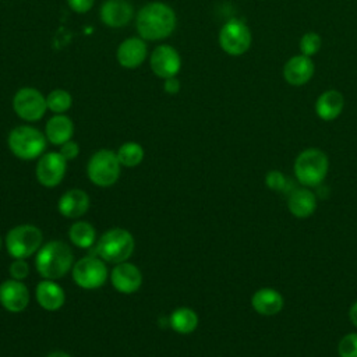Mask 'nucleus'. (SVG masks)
Returning <instances> with one entry per match:
<instances>
[{
    "label": "nucleus",
    "instance_id": "1",
    "mask_svg": "<svg viewBox=\"0 0 357 357\" xmlns=\"http://www.w3.org/2000/svg\"><path fill=\"white\" fill-rule=\"evenodd\" d=\"M177 25L174 10L162 1L145 4L135 17V28L144 40H162L173 33Z\"/></svg>",
    "mask_w": 357,
    "mask_h": 357
},
{
    "label": "nucleus",
    "instance_id": "2",
    "mask_svg": "<svg viewBox=\"0 0 357 357\" xmlns=\"http://www.w3.org/2000/svg\"><path fill=\"white\" fill-rule=\"evenodd\" d=\"M36 269L45 279L54 280L64 276L73 265V252L63 241H50L36 255Z\"/></svg>",
    "mask_w": 357,
    "mask_h": 357
},
{
    "label": "nucleus",
    "instance_id": "3",
    "mask_svg": "<svg viewBox=\"0 0 357 357\" xmlns=\"http://www.w3.org/2000/svg\"><path fill=\"white\" fill-rule=\"evenodd\" d=\"M329 159L319 148L301 151L294 160V174L303 187H317L326 177Z\"/></svg>",
    "mask_w": 357,
    "mask_h": 357
},
{
    "label": "nucleus",
    "instance_id": "4",
    "mask_svg": "<svg viewBox=\"0 0 357 357\" xmlns=\"http://www.w3.org/2000/svg\"><path fill=\"white\" fill-rule=\"evenodd\" d=\"M46 135L31 126H18L8 134V146L11 152L25 160H31L43 153L46 148Z\"/></svg>",
    "mask_w": 357,
    "mask_h": 357
},
{
    "label": "nucleus",
    "instance_id": "5",
    "mask_svg": "<svg viewBox=\"0 0 357 357\" xmlns=\"http://www.w3.org/2000/svg\"><path fill=\"white\" fill-rule=\"evenodd\" d=\"M134 250V237L124 229H112L106 231L96 244L95 254L106 262H124Z\"/></svg>",
    "mask_w": 357,
    "mask_h": 357
},
{
    "label": "nucleus",
    "instance_id": "6",
    "mask_svg": "<svg viewBox=\"0 0 357 357\" xmlns=\"http://www.w3.org/2000/svg\"><path fill=\"white\" fill-rule=\"evenodd\" d=\"M88 177L99 187H109L114 184L120 174V162L117 153L110 149H100L95 152L88 162Z\"/></svg>",
    "mask_w": 357,
    "mask_h": 357
},
{
    "label": "nucleus",
    "instance_id": "7",
    "mask_svg": "<svg viewBox=\"0 0 357 357\" xmlns=\"http://www.w3.org/2000/svg\"><path fill=\"white\" fill-rule=\"evenodd\" d=\"M42 231L33 225H20L11 229L6 238L8 254L15 259H24L38 251L42 244Z\"/></svg>",
    "mask_w": 357,
    "mask_h": 357
},
{
    "label": "nucleus",
    "instance_id": "8",
    "mask_svg": "<svg viewBox=\"0 0 357 357\" xmlns=\"http://www.w3.org/2000/svg\"><path fill=\"white\" fill-rule=\"evenodd\" d=\"M219 46L230 56H241L251 46V31L241 20H229L219 31Z\"/></svg>",
    "mask_w": 357,
    "mask_h": 357
},
{
    "label": "nucleus",
    "instance_id": "9",
    "mask_svg": "<svg viewBox=\"0 0 357 357\" xmlns=\"http://www.w3.org/2000/svg\"><path fill=\"white\" fill-rule=\"evenodd\" d=\"M13 109L25 121H38L47 110L46 96L32 86L18 89L13 98Z\"/></svg>",
    "mask_w": 357,
    "mask_h": 357
},
{
    "label": "nucleus",
    "instance_id": "10",
    "mask_svg": "<svg viewBox=\"0 0 357 357\" xmlns=\"http://www.w3.org/2000/svg\"><path fill=\"white\" fill-rule=\"evenodd\" d=\"M107 276V269L103 259L93 255L81 258L73 268V278L79 287L96 289L100 287Z\"/></svg>",
    "mask_w": 357,
    "mask_h": 357
},
{
    "label": "nucleus",
    "instance_id": "11",
    "mask_svg": "<svg viewBox=\"0 0 357 357\" xmlns=\"http://www.w3.org/2000/svg\"><path fill=\"white\" fill-rule=\"evenodd\" d=\"M149 66L156 77L166 79L178 74L181 68V57L173 46L159 45L151 53Z\"/></svg>",
    "mask_w": 357,
    "mask_h": 357
},
{
    "label": "nucleus",
    "instance_id": "12",
    "mask_svg": "<svg viewBox=\"0 0 357 357\" xmlns=\"http://www.w3.org/2000/svg\"><path fill=\"white\" fill-rule=\"evenodd\" d=\"M67 160L60 152L45 153L36 165V178L45 187H56L64 177Z\"/></svg>",
    "mask_w": 357,
    "mask_h": 357
},
{
    "label": "nucleus",
    "instance_id": "13",
    "mask_svg": "<svg viewBox=\"0 0 357 357\" xmlns=\"http://www.w3.org/2000/svg\"><path fill=\"white\" fill-rule=\"evenodd\" d=\"M148 56V47L146 43L142 38L139 36H132L124 39L116 52V59L119 64L124 68L132 70L139 67L144 60Z\"/></svg>",
    "mask_w": 357,
    "mask_h": 357
},
{
    "label": "nucleus",
    "instance_id": "14",
    "mask_svg": "<svg viewBox=\"0 0 357 357\" xmlns=\"http://www.w3.org/2000/svg\"><path fill=\"white\" fill-rule=\"evenodd\" d=\"M100 21L110 28L126 26L134 17V7L127 0H106L100 6Z\"/></svg>",
    "mask_w": 357,
    "mask_h": 357
},
{
    "label": "nucleus",
    "instance_id": "15",
    "mask_svg": "<svg viewBox=\"0 0 357 357\" xmlns=\"http://www.w3.org/2000/svg\"><path fill=\"white\" fill-rule=\"evenodd\" d=\"M0 303L6 310L20 312L29 303V291L20 280H6L0 284Z\"/></svg>",
    "mask_w": 357,
    "mask_h": 357
},
{
    "label": "nucleus",
    "instance_id": "16",
    "mask_svg": "<svg viewBox=\"0 0 357 357\" xmlns=\"http://www.w3.org/2000/svg\"><path fill=\"white\" fill-rule=\"evenodd\" d=\"M314 61L311 57L304 54H297L289 59L283 67V78L287 84L293 86H300L307 84L314 75Z\"/></svg>",
    "mask_w": 357,
    "mask_h": 357
},
{
    "label": "nucleus",
    "instance_id": "17",
    "mask_svg": "<svg viewBox=\"0 0 357 357\" xmlns=\"http://www.w3.org/2000/svg\"><path fill=\"white\" fill-rule=\"evenodd\" d=\"M112 283L120 293H134L142 283V275L135 265L120 262L112 272Z\"/></svg>",
    "mask_w": 357,
    "mask_h": 357
},
{
    "label": "nucleus",
    "instance_id": "18",
    "mask_svg": "<svg viewBox=\"0 0 357 357\" xmlns=\"http://www.w3.org/2000/svg\"><path fill=\"white\" fill-rule=\"evenodd\" d=\"M283 305V296L272 287L258 289L251 297V307L254 308L255 312L264 317H272L279 314Z\"/></svg>",
    "mask_w": 357,
    "mask_h": 357
},
{
    "label": "nucleus",
    "instance_id": "19",
    "mask_svg": "<svg viewBox=\"0 0 357 357\" xmlns=\"http://www.w3.org/2000/svg\"><path fill=\"white\" fill-rule=\"evenodd\" d=\"M287 208L294 218L307 219L317 209V197L308 187L294 188L287 194Z\"/></svg>",
    "mask_w": 357,
    "mask_h": 357
},
{
    "label": "nucleus",
    "instance_id": "20",
    "mask_svg": "<svg viewBox=\"0 0 357 357\" xmlns=\"http://www.w3.org/2000/svg\"><path fill=\"white\" fill-rule=\"evenodd\" d=\"M344 107V98L336 89L322 92L315 102V113L324 121H332L340 116Z\"/></svg>",
    "mask_w": 357,
    "mask_h": 357
},
{
    "label": "nucleus",
    "instance_id": "21",
    "mask_svg": "<svg viewBox=\"0 0 357 357\" xmlns=\"http://www.w3.org/2000/svg\"><path fill=\"white\" fill-rule=\"evenodd\" d=\"M74 132V124L66 114H54L46 123L45 135L53 145H63L70 141Z\"/></svg>",
    "mask_w": 357,
    "mask_h": 357
},
{
    "label": "nucleus",
    "instance_id": "22",
    "mask_svg": "<svg viewBox=\"0 0 357 357\" xmlns=\"http://www.w3.org/2000/svg\"><path fill=\"white\" fill-rule=\"evenodd\" d=\"M89 208V198L81 190H70L59 199V211L66 218H79Z\"/></svg>",
    "mask_w": 357,
    "mask_h": 357
},
{
    "label": "nucleus",
    "instance_id": "23",
    "mask_svg": "<svg viewBox=\"0 0 357 357\" xmlns=\"http://www.w3.org/2000/svg\"><path fill=\"white\" fill-rule=\"evenodd\" d=\"M36 300L42 308L56 311L64 304V290L53 280H43L36 286Z\"/></svg>",
    "mask_w": 357,
    "mask_h": 357
},
{
    "label": "nucleus",
    "instance_id": "24",
    "mask_svg": "<svg viewBox=\"0 0 357 357\" xmlns=\"http://www.w3.org/2000/svg\"><path fill=\"white\" fill-rule=\"evenodd\" d=\"M169 325L178 333H191L198 325V315L191 308L183 307L170 315Z\"/></svg>",
    "mask_w": 357,
    "mask_h": 357
},
{
    "label": "nucleus",
    "instance_id": "25",
    "mask_svg": "<svg viewBox=\"0 0 357 357\" xmlns=\"http://www.w3.org/2000/svg\"><path fill=\"white\" fill-rule=\"evenodd\" d=\"M68 237L79 248H89L95 241V229L88 222H77L70 227Z\"/></svg>",
    "mask_w": 357,
    "mask_h": 357
},
{
    "label": "nucleus",
    "instance_id": "26",
    "mask_svg": "<svg viewBox=\"0 0 357 357\" xmlns=\"http://www.w3.org/2000/svg\"><path fill=\"white\" fill-rule=\"evenodd\" d=\"M46 105L47 109L54 114H64V112H67L71 107L73 98L68 91L56 88L46 95Z\"/></svg>",
    "mask_w": 357,
    "mask_h": 357
},
{
    "label": "nucleus",
    "instance_id": "27",
    "mask_svg": "<svg viewBox=\"0 0 357 357\" xmlns=\"http://www.w3.org/2000/svg\"><path fill=\"white\" fill-rule=\"evenodd\" d=\"M117 158L120 165L127 167H134L139 165L144 159V149L137 142H126L117 151Z\"/></svg>",
    "mask_w": 357,
    "mask_h": 357
},
{
    "label": "nucleus",
    "instance_id": "28",
    "mask_svg": "<svg viewBox=\"0 0 357 357\" xmlns=\"http://www.w3.org/2000/svg\"><path fill=\"white\" fill-rule=\"evenodd\" d=\"M322 46V39L317 32H307L300 39V50L304 56H314L319 52Z\"/></svg>",
    "mask_w": 357,
    "mask_h": 357
},
{
    "label": "nucleus",
    "instance_id": "29",
    "mask_svg": "<svg viewBox=\"0 0 357 357\" xmlns=\"http://www.w3.org/2000/svg\"><path fill=\"white\" fill-rule=\"evenodd\" d=\"M339 357H357V332L344 335L337 343Z\"/></svg>",
    "mask_w": 357,
    "mask_h": 357
},
{
    "label": "nucleus",
    "instance_id": "30",
    "mask_svg": "<svg viewBox=\"0 0 357 357\" xmlns=\"http://www.w3.org/2000/svg\"><path fill=\"white\" fill-rule=\"evenodd\" d=\"M265 184L273 191H287L289 181L280 170H271L265 176Z\"/></svg>",
    "mask_w": 357,
    "mask_h": 357
},
{
    "label": "nucleus",
    "instance_id": "31",
    "mask_svg": "<svg viewBox=\"0 0 357 357\" xmlns=\"http://www.w3.org/2000/svg\"><path fill=\"white\" fill-rule=\"evenodd\" d=\"M28 273H29V266L24 259H15L10 265V275L15 280L25 279L28 276Z\"/></svg>",
    "mask_w": 357,
    "mask_h": 357
},
{
    "label": "nucleus",
    "instance_id": "32",
    "mask_svg": "<svg viewBox=\"0 0 357 357\" xmlns=\"http://www.w3.org/2000/svg\"><path fill=\"white\" fill-rule=\"evenodd\" d=\"M61 148H60V153H61V156L66 159V160H71V159H75L77 156H78V153H79V146H78V144L77 142H74V141H67V142H64L63 145H60Z\"/></svg>",
    "mask_w": 357,
    "mask_h": 357
},
{
    "label": "nucleus",
    "instance_id": "33",
    "mask_svg": "<svg viewBox=\"0 0 357 357\" xmlns=\"http://www.w3.org/2000/svg\"><path fill=\"white\" fill-rule=\"evenodd\" d=\"M67 3L68 7L77 14H85L92 8L95 0H67Z\"/></svg>",
    "mask_w": 357,
    "mask_h": 357
},
{
    "label": "nucleus",
    "instance_id": "34",
    "mask_svg": "<svg viewBox=\"0 0 357 357\" xmlns=\"http://www.w3.org/2000/svg\"><path fill=\"white\" fill-rule=\"evenodd\" d=\"M181 88V82L177 77H170L163 81V89L169 95H176Z\"/></svg>",
    "mask_w": 357,
    "mask_h": 357
},
{
    "label": "nucleus",
    "instance_id": "35",
    "mask_svg": "<svg viewBox=\"0 0 357 357\" xmlns=\"http://www.w3.org/2000/svg\"><path fill=\"white\" fill-rule=\"evenodd\" d=\"M349 318H350L351 324L357 328V301L351 304V307L349 310Z\"/></svg>",
    "mask_w": 357,
    "mask_h": 357
},
{
    "label": "nucleus",
    "instance_id": "36",
    "mask_svg": "<svg viewBox=\"0 0 357 357\" xmlns=\"http://www.w3.org/2000/svg\"><path fill=\"white\" fill-rule=\"evenodd\" d=\"M47 357H70V356L67 353H64V351H54V353H52Z\"/></svg>",
    "mask_w": 357,
    "mask_h": 357
},
{
    "label": "nucleus",
    "instance_id": "37",
    "mask_svg": "<svg viewBox=\"0 0 357 357\" xmlns=\"http://www.w3.org/2000/svg\"><path fill=\"white\" fill-rule=\"evenodd\" d=\"M0 250H1V238H0Z\"/></svg>",
    "mask_w": 357,
    "mask_h": 357
}]
</instances>
